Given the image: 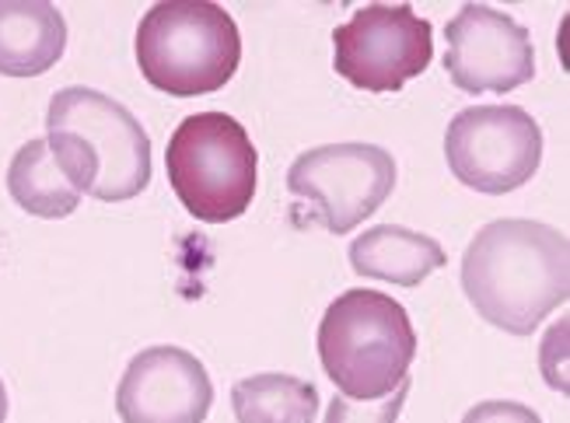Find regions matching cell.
Returning a JSON list of instances; mask_svg holds the SVG:
<instances>
[{"label": "cell", "mask_w": 570, "mask_h": 423, "mask_svg": "<svg viewBox=\"0 0 570 423\" xmlns=\"http://www.w3.org/2000/svg\"><path fill=\"white\" fill-rule=\"evenodd\" d=\"M318 361L340 395L354 403L385 400L410 378L416 333L406 308L382 291H346L322 315Z\"/></svg>", "instance_id": "3"}, {"label": "cell", "mask_w": 570, "mask_h": 423, "mask_svg": "<svg viewBox=\"0 0 570 423\" xmlns=\"http://www.w3.org/2000/svg\"><path fill=\"white\" fill-rule=\"evenodd\" d=\"M8 420V388H4V382H0V423Z\"/></svg>", "instance_id": "17"}, {"label": "cell", "mask_w": 570, "mask_h": 423, "mask_svg": "<svg viewBox=\"0 0 570 423\" xmlns=\"http://www.w3.org/2000/svg\"><path fill=\"white\" fill-rule=\"evenodd\" d=\"M49 151L81 196L134 200L151 183V140L137 116L95 88H63L46 112Z\"/></svg>", "instance_id": "2"}, {"label": "cell", "mask_w": 570, "mask_h": 423, "mask_svg": "<svg viewBox=\"0 0 570 423\" xmlns=\"http://www.w3.org/2000/svg\"><path fill=\"white\" fill-rule=\"evenodd\" d=\"M67 49V21L49 0H0V73L39 78Z\"/></svg>", "instance_id": "11"}, {"label": "cell", "mask_w": 570, "mask_h": 423, "mask_svg": "<svg viewBox=\"0 0 570 423\" xmlns=\"http://www.w3.org/2000/svg\"><path fill=\"white\" fill-rule=\"evenodd\" d=\"M462 423H542L535 410L522 406V403H508V400H493V403H480L473 406Z\"/></svg>", "instance_id": "16"}, {"label": "cell", "mask_w": 570, "mask_h": 423, "mask_svg": "<svg viewBox=\"0 0 570 423\" xmlns=\"http://www.w3.org/2000/svg\"><path fill=\"white\" fill-rule=\"evenodd\" d=\"M406 395H410V378L389 392L385 400H371V403H354L346 395H336L326 410V423H395L406 406Z\"/></svg>", "instance_id": "15"}, {"label": "cell", "mask_w": 570, "mask_h": 423, "mask_svg": "<svg viewBox=\"0 0 570 423\" xmlns=\"http://www.w3.org/2000/svg\"><path fill=\"white\" fill-rule=\"evenodd\" d=\"M8 193L24 214L46 220L70 217L81 204V193L67 179V171L60 168L57 155L49 151L46 137L18 147L8 168Z\"/></svg>", "instance_id": "13"}, {"label": "cell", "mask_w": 570, "mask_h": 423, "mask_svg": "<svg viewBox=\"0 0 570 423\" xmlns=\"http://www.w3.org/2000/svg\"><path fill=\"white\" fill-rule=\"evenodd\" d=\"M336 73L361 91H400L434 60L431 21L410 4H367L333 32Z\"/></svg>", "instance_id": "8"}, {"label": "cell", "mask_w": 570, "mask_h": 423, "mask_svg": "<svg viewBox=\"0 0 570 423\" xmlns=\"http://www.w3.org/2000/svg\"><path fill=\"white\" fill-rule=\"evenodd\" d=\"M210 406L207 367L183 346H151L137 354L116 388L122 423H204Z\"/></svg>", "instance_id": "10"}, {"label": "cell", "mask_w": 570, "mask_h": 423, "mask_svg": "<svg viewBox=\"0 0 570 423\" xmlns=\"http://www.w3.org/2000/svg\"><path fill=\"white\" fill-rule=\"evenodd\" d=\"M287 189L305 220L333 235L354 232L395 189V158L379 144H326L312 147L287 171Z\"/></svg>", "instance_id": "6"}, {"label": "cell", "mask_w": 570, "mask_h": 423, "mask_svg": "<svg viewBox=\"0 0 570 423\" xmlns=\"http://www.w3.org/2000/svg\"><path fill=\"white\" fill-rule=\"evenodd\" d=\"M462 291L490 326L532 336L570 294L567 235L525 217L487 224L462 256Z\"/></svg>", "instance_id": "1"}, {"label": "cell", "mask_w": 570, "mask_h": 423, "mask_svg": "<svg viewBox=\"0 0 570 423\" xmlns=\"http://www.w3.org/2000/svg\"><path fill=\"white\" fill-rule=\"evenodd\" d=\"M168 183L204 224H228L256 200L259 155L249 130L228 112L186 116L168 140Z\"/></svg>", "instance_id": "5"}, {"label": "cell", "mask_w": 570, "mask_h": 423, "mask_svg": "<svg viewBox=\"0 0 570 423\" xmlns=\"http://www.w3.org/2000/svg\"><path fill=\"white\" fill-rule=\"evenodd\" d=\"M242 63L235 18L210 0H161L137 24L144 81L176 98L220 91Z\"/></svg>", "instance_id": "4"}, {"label": "cell", "mask_w": 570, "mask_h": 423, "mask_svg": "<svg viewBox=\"0 0 570 423\" xmlns=\"http://www.w3.org/2000/svg\"><path fill=\"white\" fill-rule=\"evenodd\" d=\"M444 39H449L444 70L465 95H508L535 78L529 29L498 8L465 4L449 21Z\"/></svg>", "instance_id": "9"}, {"label": "cell", "mask_w": 570, "mask_h": 423, "mask_svg": "<svg viewBox=\"0 0 570 423\" xmlns=\"http://www.w3.org/2000/svg\"><path fill=\"white\" fill-rule=\"evenodd\" d=\"M232 410L238 423H315L318 392L294 375H253L232 388Z\"/></svg>", "instance_id": "14"}, {"label": "cell", "mask_w": 570, "mask_h": 423, "mask_svg": "<svg viewBox=\"0 0 570 423\" xmlns=\"http://www.w3.org/2000/svg\"><path fill=\"white\" fill-rule=\"evenodd\" d=\"M444 263L449 256L431 235L400 228V224H379L351 245V266L357 277L385 281L395 287L424 284Z\"/></svg>", "instance_id": "12"}, {"label": "cell", "mask_w": 570, "mask_h": 423, "mask_svg": "<svg viewBox=\"0 0 570 423\" xmlns=\"http://www.w3.org/2000/svg\"><path fill=\"white\" fill-rule=\"evenodd\" d=\"M444 158L462 186L504 196L539 171L542 130L522 106H473L449 122Z\"/></svg>", "instance_id": "7"}]
</instances>
